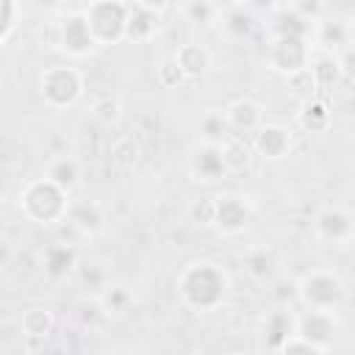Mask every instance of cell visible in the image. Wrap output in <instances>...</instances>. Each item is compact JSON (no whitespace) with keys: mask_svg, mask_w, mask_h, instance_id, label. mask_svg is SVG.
Masks as SVG:
<instances>
[{"mask_svg":"<svg viewBox=\"0 0 355 355\" xmlns=\"http://www.w3.org/2000/svg\"><path fill=\"white\" fill-rule=\"evenodd\" d=\"M175 291L183 308L194 313H211L225 305L230 294V275L225 272L222 263L211 258H197L178 272Z\"/></svg>","mask_w":355,"mask_h":355,"instance_id":"1","label":"cell"},{"mask_svg":"<svg viewBox=\"0 0 355 355\" xmlns=\"http://www.w3.org/2000/svg\"><path fill=\"white\" fill-rule=\"evenodd\" d=\"M67 205H69V191L55 186L50 178H33L19 191V211H22V216L31 219L33 225H42V227L64 222Z\"/></svg>","mask_w":355,"mask_h":355,"instance_id":"2","label":"cell"},{"mask_svg":"<svg viewBox=\"0 0 355 355\" xmlns=\"http://www.w3.org/2000/svg\"><path fill=\"white\" fill-rule=\"evenodd\" d=\"M294 297L308 311H338L347 300V283L336 269H311L294 280Z\"/></svg>","mask_w":355,"mask_h":355,"instance_id":"3","label":"cell"},{"mask_svg":"<svg viewBox=\"0 0 355 355\" xmlns=\"http://www.w3.org/2000/svg\"><path fill=\"white\" fill-rule=\"evenodd\" d=\"M86 92L83 72L72 64H50L39 75V97L53 111H67L80 103Z\"/></svg>","mask_w":355,"mask_h":355,"instance_id":"4","label":"cell"},{"mask_svg":"<svg viewBox=\"0 0 355 355\" xmlns=\"http://www.w3.org/2000/svg\"><path fill=\"white\" fill-rule=\"evenodd\" d=\"M130 6L125 0H89L83 8L89 31L100 47H111L125 42V19Z\"/></svg>","mask_w":355,"mask_h":355,"instance_id":"5","label":"cell"},{"mask_svg":"<svg viewBox=\"0 0 355 355\" xmlns=\"http://www.w3.org/2000/svg\"><path fill=\"white\" fill-rule=\"evenodd\" d=\"M313 58V42L308 36H275L266 47V64L277 75H297L308 69Z\"/></svg>","mask_w":355,"mask_h":355,"instance_id":"6","label":"cell"},{"mask_svg":"<svg viewBox=\"0 0 355 355\" xmlns=\"http://www.w3.org/2000/svg\"><path fill=\"white\" fill-rule=\"evenodd\" d=\"M255 219V202L247 194L227 191L214 197V219L211 227L219 236H241Z\"/></svg>","mask_w":355,"mask_h":355,"instance_id":"7","label":"cell"},{"mask_svg":"<svg viewBox=\"0 0 355 355\" xmlns=\"http://www.w3.org/2000/svg\"><path fill=\"white\" fill-rule=\"evenodd\" d=\"M313 236L330 247H347L352 241V214L338 202H327L313 214Z\"/></svg>","mask_w":355,"mask_h":355,"instance_id":"8","label":"cell"},{"mask_svg":"<svg viewBox=\"0 0 355 355\" xmlns=\"http://www.w3.org/2000/svg\"><path fill=\"white\" fill-rule=\"evenodd\" d=\"M58 47L61 53H67L69 58H86L92 53H97V42L89 31V22H86V14L83 8L78 11H67L58 22Z\"/></svg>","mask_w":355,"mask_h":355,"instance_id":"9","label":"cell"},{"mask_svg":"<svg viewBox=\"0 0 355 355\" xmlns=\"http://www.w3.org/2000/svg\"><path fill=\"white\" fill-rule=\"evenodd\" d=\"M189 175L202 183V186H214L222 183L225 178H230L227 166H225V155H222V144H211V141H197L189 150Z\"/></svg>","mask_w":355,"mask_h":355,"instance_id":"10","label":"cell"},{"mask_svg":"<svg viewBox=\"0 0 355 355\" xmlns=\"http://www.w3.org/2000/svg\"><path fill=\"white\" fill-rule=\"evenodd\" d=\"M258 158L263 161H283L294 150V130L280 122H261L252 130V147Z\"/></svg>","mask_w":355,"mask_h":355,"instance_id":"11","label":"cell"},{"mask_svg":"<svg viewBox=\"0 0 355 355\" xmlns=\"http://www.w3.org/2000/svg\"><path fill=\"white\" fill-rule=\"evenodd\" d=\"M294 330H297V311L288 302H277L261 316V327H258L261 347L269 352H280L283 344L294 336Z\"/></svg>","mask_w":355,"mask_h":355,"instance_id":"12","label":"cell"},{"mask_svg":"<svg viewBox=\"0 0 355 355\" xmlns=\"http://www.w3.org/2000/svg\"><path fill=\"white\" fill-rule=\"evenodd\" d=\"M294 333L313 341L327 355L333 349L336 336L341 333V324H338L336 311H308L305 308V313H297V330Z\"/></svg>","mask_w":355,"mask_h":355,"instance_id":"13","label":"cell"},{"mask_svg":"<svg viewBox=\"0 0 355 355\" xmlns=\"http://www.w3.org/2000/svg\"><path fill=\"white\" fill-rule=\"evenodd\" d=\"M64 219H67L80 236H86V239H97V236H103L105 227H108V214H105V208H103L97 200H92V197H75V200H69Z\"/></svg>","mask_w":355,"mask_h":355,"instance_id":"14","label":"cell"},{"mask_svg":"<svg viewBox=\"0 0 355 355\" xmlns=\"http://www.w3.org/2000/svg\"><path fill=\"white\" fill-rule=\"evenodd\" d=\"M75 266H78V252L67 241H50L39 250V269L53 283L67 280L75 272Z\"/></svg>","mask_w":355,"mask_h":355,"instance_id":"15","label":"cell"},{"mask_svg":"<svg viewBox=\"0 0 355 355\" xmlns=\"http://www.w3.org/2000/svg\"><path fill=\"white\" fill-rule=\"evenodd\" d=\"M313 22L305 11H300L297 6H280L266 17V33L269 39L275 36H308L311 39Z\"/></svg>","mask_w":355,"mask_h":355,"instance_id":"16","label":"cell"},{"mask_svg":"<svg viewBox=\"0 0 355 355\" xmlns=\"http://www.w3.org/2000/svg\"><path fill=\"white\" fill-rule=\"evenodd\" d=\"M222 116H225L227 130H233V133H252L263 122V105L258 100H252V97H233L225 105Z\"/></svg>","mask_w":355,"mask_h":355,"instance_id":"17","label":"cell"},{"mask_svg":"<svg viewBox=\"0 0 355 355\" xmlns=\"http://www.w3.org/2000/svg\"><path fill=\"white\" fill-rule=\"evenodd\" d=\"M311 42L327 53V55H336L341 50L349 47L352 42V31H349V22L347 19H319L311 31Z\"/></svg>","mask_w":355,"mask_h":355,"instance_id":"18","label":"cell"},{"mask_svg":"<svg viewBox=\"0 0 355 355\" xmlns=\"http://www.w3.org/2000/svg\"><path fill=\"white\" fill-rule=\"evenodd\" d=\"M216 25L219 31L230 39V42H244L250 39L255 31H258V19L255 14L247 8V6H227V8H219V17H216Z\"/></svg>","mask_w":355,"mask_h":355,"instance_id":"19","label":"cell"},{"mask_svg":"<svg viewBox=\"0 0 355 355\" xmlns=\"http://www.w3.org/2000/svg\"><path fill=\"white\" fill-rule=\"evenodd\" d=\"M158 31H161V14L147 11V8L133 3L130 11H128V19H125V42L147 44L158 36Z\"/></svg>","mask_w":355,"mask_h":355,"instance_id":"20","label":"cell"},{"mask_svg":"<svg viewBox=\"0 0 355 355\" xmlns=\"http://www.w3.org/2000/svg\"><path fill=\"white\" fill-rule=\"evenodd\" d=\"M19 333L28 341H47L55 333V313L44 305H28L19 313Z\"/></svg>","mask_w":355,"mask_h":355,"instance_id":"21","label":"cell"},{"mask_svg":"<svg viewBox=\"0 0 355 355\" xmlns=\"http://www.w3.org/2000/svg\"><path fill=\"white\" fill-rule=\"evenodd\" d=\"M172 58H175V64L183 69L186 80H197V78L208 75V69H211V64H214L208 47L200 44V42H186V44H180Z\"/></svg>","mask_w":355,"mask_h":355,"instance_id":"22","label":"cell"},{"mask_svg":"<svg viewBox=\"0 0 355 355\" xmlns=\"http://www.w3.org/2000/svg\"><path fill=\"white\" fill-rule=\"evenodd\" d=\"M297 125L305 133H324L333 125V111L322 97H302L297 108Z\"/></svg>","mask_w":355,"mask_h":355,"instance_id":"23","label":"cell"},{"mask_svg":"<svg viewBox=\"0 0 355 355\" xmlns=\"http://www.w3.org/2000/svg\"><path fill=\"white\" fill-rule=\"evenodd\" d=\"M241 266L250 275V280H255V283H272L275 280V272H277V255H275V250L258 244V247H250L241 255Z\"/></svg>","mask_w":355,"mask_h":355,"instance_id":"24","label":"cell"},{"mask_svg":"<svg viewBox=\"0 0 355 355\" xmlns=\"http://www.w3.org/2000/svg\"><path fill=\"white\" fill-rule=\"evenodd\" d=\"M44 178H50L55 186H61L64 191H75L80 183H83V166L75 155H55L47 169H44Z\"/></svg>","mask_w":355,"mask_h":355,"instance_id":"25","label":"cell"},{"mask_svg":"<svg viewBox=\"0 0 355 355\" xmlns=\"http://www.w3.org/2000/svg\"><path fill=\"white\" fill-rule=\"evenodd\" d=\"M97 300L105 311V316H125L133 302H136V294L128 283H119V280H108L100 291H97Z\"/></svg>","mask_w":355,"mask_h":355,"instance_id":"26","label":"cell"},{"mask_svg":"<svg viewBox=\"0 0 355 355\" xmlns=\"http://www.w3.org/2000/svg\"><path fill=\"white\" fill-rule=\"evenodd\" d=\"M308 72H311V78H313V86H316V89H333V86H338V83L344 80V75H341V67H338L336 55H327V53H322L319 58H311Z\"/></svg>","mask_w":355,"mask_h":355,"instance_id":"27","label":"cell"},{"mask_svg":"<svg viewBox=\"0 0 355 355\" xmlns=\"http://www.w3.org/2000/svg\"><path fill=\"white\" fill-rule=\"evenodd\" d=\"M222 155H225V166L230 175H239V172H247L250 164H252V150L241 141V139H225L222 141Z\"/></svg>","mask_w":355,"mask_h":355,"instance_id":"28","label":"cell"},{"mask_svg":"<svg viewBox=\"0 0 355 355\" xmlns=\"http://www.w3.org/2000/svg\"><path fill=\"white\" fill-rule=\"evenodd\" d=\"M180 14L189 25H197V28H208L216 22L219 17V6L214 0H186L180 6Z\"/></svg>","mask_w":355,"mask_h":355,"instance_id":"29","label":"cell"},{"mask_svg":"<svg viewBox=\"0 0 355 355\" xmlns=\"http://www.w3.org/2000/svg\"><path fill=\"white\" fill-rule=\"evenodd\" d=\"M92 116H94L97 122H103V125L119 122V116H122V100H119L116 94H111V92L97 94V97L92 100Z\"/></svg>","mask_w":355,"mask_h":355,"instance_id":"30","label":"cell"},{"mask_svg":"<svg viewBox=\"0 0 355 355\" xmlns=\"http://www.w3.org/2000/svg\"><path fill=\"white\" fill-rule=\"evenodd\" d=\"M227 136H230V130H227V125H225L222 111H208V114L200 119V141L222 144Z\"/></svg>","mask_w":355,"mask_h":355,"instance_id":"31","label":"cell"},{"mask_svg":"<svg viewBox=\"0 0 355 355\" xmlns=\"http://www.w3.org/2000/svg\"><path fill=\"white\" fill-rule=\"evenodd\" d=\"M75 272H78V280L83 283V286H89L92 291H100L111 277H108V269H105V263H100V261H78V266H75Z\"/></svg>","mask_w":355,"mask_h":355,"instance_id":"32","label":"cell"},{"mask_svg":"<svg viewBox=\"0 0 355 355\" xmlns=\"http://www.w3.org/2000/svg\"><path fill=\"white\" fill-rule=\"evenodd\" d=\"M75 319H78V324H80L83 330H94V327L103 324L105 311H103V305H100L97 297H92V300L86 297V300H80V302L75 305Z\"/></svg>","mask_w":355,"mask_h":355,"instance_id":"33","label":"cell"},{"mask_svg":"<svg viewBox=\"0 0 355 355\" xmlns=\"http://www.w3.org/2000/svg\"><path fill=\"white\" fill-rule=\"evenodd\" d=\"M155 80H158L164 89H178V86L186 83V75H183V69L175 64V58L169 55V58H164V61L155 67Z\"/></svg>","mask_w":355,"mask_h":355,"instance_id":"34","label":"cell"},{"mask_svg":"<svg viewBox=\"0 0 355 355\" xmlns=\"http://www.w3.org/2000/svg\"><path fill=\"white\" fill-rule=\"evenodd\" d=\"M189 219H191V225H197V227H211V219H214V197H211V194H202V197L191 200V205H189Z\"/></svg>","mask_w":355,"mask_h":355,"instance_id":"35","label":"cell"},{"mask_svg":"<svg viewBox=\"0 0 355 355\" xmlns=\"http://www.w3.org/2000/svg\"><path fill=\"white\" fill-rule=\"evenodd\" d=\"M280 352H283V355H297V352H305V355H324L313 341H308V338H302V336H297V333L283 344Z\"/></svg>","mask_w":355,"mask_h":355,"instance_id":"36","label":"cell"},{"mask_svg":"<svg viewBox=\"0 0 355 355\" xmlns=\"http://www.w3.org/2000/svg\"><path fill=\"white\" fill-rule=\"evenodd\" d=\"M275 288H277V291H272V294H275L277 302H288V300L294 297V280H277Z\"/></svg>","mask_w":355,"mask_h":355,"instance_id":"37","label":"cell"},{"mask_svg":"<svg viewBox=\"0 0 355 355\" xmlns=\"http://www.w3.org/2000/svg\"><path fill=\"white\" fill-rule=\"evenodd\" d=\"M136 6H141L147 11H155V14H164V11H169L172 0H136Z\"/></svg>","mask_w":355,"mask_h":355,"instance_id":"38","label":"cell"},{"mask_svg":"<svg viewBox=\"0 0 355 355\" xmlns=\"http://www.w3.org/2000/svg\"><path fill=\"white\" fill-rule=\"evenodd\" d=\"M11 258H14V247L6 236H0V269H6L11 263Z\"/></svg>","mask_w":355,"mask_h":355,"instance_id":"39","label":"cell"},{"mask_svg":"<svg viewBox=\"0 0 355 355\" xmlns=\"http://www.w3.org/2000/svg\"><path fill=\"white\" fill-rule=\"evenodd\" d=\"M33 6L42 11H58L64 6V0H33Z\"/></svg>","mask_w":355,"mask_h":355,"instance_id":"40","label":"cell"}]
</instances>
